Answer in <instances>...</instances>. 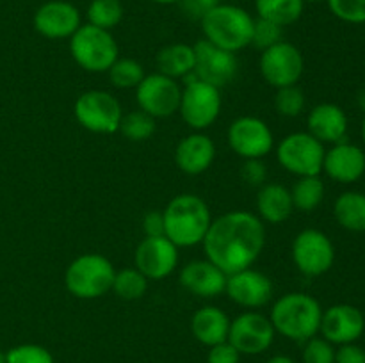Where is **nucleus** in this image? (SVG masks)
<instances>
[{
  "label": "nucleus",
  "instance_id": "35",
  "mask_svg": "<svg viewBox=\"0 0 365 363\" xmlns=\"http://www.w3.org/2000/svg\"><path fill=\"white\" fill-rule=\"evenodd\" d=\"M7 363H56L52 352L38 344H21L6 352Z\"/></svg>",
  "mask_w": 365,
  "mask_h": 363
},
{
  "label": "nucleus",
  "instance_id": "19",
  "mask_svg": "<svg viewBox=\"0 0 365 363\" xmlns=\"http://www.w3.org/2000/svg\"><path fill=\"white\" fill-rule=\"evenodd\" d=\"M365 331V317L356 306L341 302L323 310L319 333L334 345L355 344Z\"/></svg>",
  "mask_w": 365,
  "mask_h": 363
},
{
  "label": "nucleus",
  "instance_id": "13",
  "mask_svg": "<svg viewBox=\"0 0 365 363\" xmlns=\"http://www.w3.org/2000/svg\"><path fill=\"white\" fill-rule=\"evenodd\" d=\"M182 98V85L175 78L166 75H145L141 84L135 88V102L139 109L152 117H170L178 112Z\"/></svg>",
  "mask_w": 365,
  "mask_h": 363
},
{
  "label": "nucleus",
  "instance_id": "45",
  "mask_svg": "<svg viewBox=\"0 0 365 363\" xmlns=\"http://www.w3.org/2000/svg\"><path fill=\"white\" fill-rule=\"evenodd\" d=\"M152 2L160 4V6H171V4H180L182 0H152Z\"/></svg>",
  "mask_w": 365,
  "mask_h": 363
},
{
  "label": "nucleus",
  "instance_id": "41",
  "mask_svg": "<svg viewBox=\"0 0 365 363\" xmlns=\"http://www.w3.org/2000/svg\"><path fill=\"white\" fill-rule=\"evenodd\" d=\"M335 363H365V349L355 344L339 345L335 349Z\"/></svg>",
  "mask_w": 365,
  "mask_h": 363
},
{
  "label": "nucleus",
  "instance_id": "14",
  "mask_svg": "<svg viewBox=\"0 0 365 363\" xmlns=\"http://www.w3.org/2000/svg\"><path fill=\"white\" fill-rule=\"evenodd\" d=\"M274 335L277 331L269 317L250 310L230 320L228 342L241 354H262L273 345Z\"/></svg>",
  "mask_w": 365,
  "mask_h": 363
},
{
  "label": "nucleus",
  "instance_id": "4",
  "mask_svg": "<svg viewBox=\"0 0 365 363\" xmlns=\"http://www.w3.org/2000/svg\"><path fill=\"white\" fill-rule=\"evenodd\" d=\"M200 23L203 39L228 52L237 53L252 45L255 18L245 7L221 2L207 11Z\"/></svg>",
  "mask_w": 365,
  "mask_h": 363
},
{
  "label": "nucleus",
  "instance_id": "18",
  "mask_svg": "<svg viewBox=\"0 0 365 363\" xmlns=\"http://www.w3.org/2000/svg\"><path fill=\"white\" fill-rule=\"evenodd\" d=\"M225 292L232 302L242 308H262L273 299V281L267 274L248 267L239 273L228 274Z\"/></svg>",
  "mask_w": 365,
  "mask_h": 363
},
{
  "label": "nucleus",
  "instance_id": "31",
  "mask_svg": "<svg viewBox=\"0 0 365 363\" xmlns=\"http://www.w3.org/2000/svg\"><path fill=\"white\" fill-rule=\"evenodd\" d=\"M125 16V7L121 0H91L86 11L88 23L95 27L113 31Z\"/></svg>",
  "mask_w": 365,
  "mask_h": 363
},
{
  "label": "nucleus",
  "instance_id": "29",
  "mask_svg": "<svg viewBox=\"0 0 365 363\" xmlns=\"http://www.w3.org/2000/svg\"><path fill=\"white\" fill-rule=\"evenodd\" d=\"M289 191H291L296 210L312 212L323 203L327 189H324V182L321 180L319 174H316V177H299Z\"/></svg>",
  "mask_w": 365,
  "mask_h": 363
},
{
  "label": "nucleus",
  "instance_id": "20",
  "mask_svg": "<svg viewBox=\"0 0 365 363\" xmlns=\"http://www.w3.org/2000/svg\"><path fill=\"white\" fill-rule=\"evenodd\" d=\"M323 171L339 184H355L365 174V152L353 142H335L324 152Z\"/></svg>",
  "mask_w": 365,
  "mask_h": 363
},
{
  "label": "nucleus",
  "instance_id": "15",
  "mask_svg": "<svg viewBox=\"0 0 365 363\" xmlns=\"http://www.w3.org/2000/svg\"><path fill=\"white\" fill-rule=\"evenodd\" d=\"M195 48V77L214 88L221 89L230 84L239 71V60L234 52L220 48L207 39H200L192 45Z\"/></svg>",
  "mask_w": 365,
  "mask_h": 363
},
{
  "label": "nucleus",
  "instance_id": "48",
  "mask_svg": "<svg viewBox=\"0 0 365 363\" xmlns=\"http://www.w3.org/2000/svg\"><path fill=\"white\" fill-rule=\"evenodd\" d=\"M362 139L365 142V114H364V121H362Z\"/></svg>",
  "mask_w": 365,
  "mask_h": 363
},
{
  "label": "nucleus",
  "instance_id": "38",
  "mask_svg": "<svg viewBox=\"0 0 365 363\" xmlns=\"http://www.w3.org/2000/svg\"><path fill=\"white\" fill-rule=\"evenodd\" d=\"M303 344V363H335V347L327 338L316 335Z\"/></svg>",
  "mask_w": 365,
  "mask_h": 363
},
{
  "label": "nucleus",
  "instance_id": "26",
  "mask_svg": "<svg viewBox=\"0 0 365 363\" xmlns=\"http://www.w3.org/2000/svg\"><path fill=\"white\" fill-rule=\"evenodd\" d=\"M157 71L166 77L175 78H189L195 73V48L192 45H185V43H171V45L164 46L159 50L155 57Z\"/></svg>",
  "mask_w": 365,
  "mask_h": 363
},
{
  "label": "nucleus",
  "instance_id": "12",
  "mask_svg": "<svg viewBox=\"0 0 365 363\" xmlns=\"http://www.w3.org/2000/svg\"><path fill=\"white\" fill-rule=\"evenodd\" d=\"M228 146L241 159H264L274 148V135L269 125L257 116L235 117L227 132Z\"/></svg>",
  "mask_w": 365,
  "mask_h": 363
},
{
  "label": "nucleus",
  "instance_id": "34",
  "mask_svg": "<svg viewBox=\"0 0 365 363\" xmlns=\"http://www.w3.org/2000/svg\"><path fill=\"white\" fill-rule=\"evenodd\" d=\"M307 98L305 93L296 85H287V88L277 89L274 95V109L280 116L296 117L305 110Z\"/></svg>",
  "mask_w": 365,
  "mask_h": 363
},
{
  "label": "nucleus",
  "instance_id": "1",
  "mask_svg": "<svg viewBox=\"0 0 365 363\" xmlns=\"http://www.w3.org/2000/svg\"><path fill=\"white\" fill-rule=\"evenodd\" d=\"M202 246L205 258L228 276L259 260L266 246V224L248 210H230L212 219Z\"/></svg>",
  "mask_w": 365,
  "mask_h": 363
},
{
  "label": "nucleus",
  "instance_id": "36",
  "mask_svg": "<svg viewBox=\"0 0 365 363\" xmlns=\"http://www.w3.org/2000/svg\"><path fill=\"white\" fill-rule=\"evenodd\" d=\"M331 14L346 23H365V0H327Z\"/></svg>",
  "mask_w": 365,
  "mask_h": 363
},
{
  "label": "nucleus",
  "instance_id": "23",
  "mask_svg": "<svg viewBox=\"0 0 365 363\" xmlns=\"http://www.w3.org/2000/svg\"><path fill=\"white\" fill-rule=\"evenodd\" d=\"M349 121L344 109L335 103H319L307 116V132L323 144L346 141Z\"/></svg>",
  "mask_w": 365,
  "mask_h": 363
},
{
  "label": "nucleus",
  "instance_id": "25",
  "mask_svg": "<svg viewBox=\"0 0 365 363\" xmlns=\"http://www.w3.org/2000/svg\"><path fill=\"white\" fill-rule=\"evenodd\" d=\"M230 330V317L221 308L212 305L202 306L196 310L191 319V331L200 344L212 347L228 340Z\"/></svg>",
  "mask_w": 365,
  "mask_h": 363
},
{
  "label": "nucleus",
  "instance_id": "16",
  "mask_svg": "<svg viewBox=\"0 0 365 363\" xmlns=\"http://www.w3.org/2000/svg\"><path fill=\"white\" fill-rule=\"evenodd\" d=\"M178 265V248L166 237H145L134 253V267L148 280H164Z\"/></svg>",
  "mask_w": 365,
  "mask_h": 363
},
{
  "label": "nucleus",
  "instance_id": "17",
  "mask_svg": "<svg viewBox=\"0 0 365 363\" xmlns=\"http://www.w3.org/2000/svg\"><path fill=\"white\" fill-rule=\"evenodd\" d=\"M32 25L46 39H70L82 25V16L68 0H48L36 9Z\"/></svg>",
  "mask_w": 365,
  "mask_h": 363
},
{
  "label": "nucleus",
  "instance_id": "33",
  "mask_svg": "<svg viewBox=\"0 0 365 363\" xmlns=\"http://www.w3.org/2000/svg\"><path fill=\"white\" fill-rule=\"evenodd\" d=\"M118 132H121L132 142L146 141L155 132V117H152L141 109L130 110V112L123 114Z\"/></svg>",
  "mask_w": 365,
  "mask_h": 363
},
{
  "label": "nucleus",
  "instance_id": "10",
  "mask_svg": "<svg viewBox=\"0 0 365 363\" xmlns=\"http://www.w3.org/2000/svg\"><path fill=\"white\" fill-rule=\"evenodd\" d=\"M291 255L292 262L303 276L317 278L334 267L335 246L324 231L305 228L292 241Z\"/></svg>",
  "mask_w": 365,
  "mask_h": 363
},
{
  "label": "nucleus",
  "instance_id": "39",
  "mask_svg": "<svg viewBox=\"0 0 365 363\" xmlns=\"http://www.w3.org/2000/svg\"><path fill=\"white\" fill-rule=\"evenodd\" d=\"M241 177L252 187H262L267 178V166L262 159L245 160L241 167Z\"/></svg>",
  "mask_w": 365,
  "mask_h": 363
},
{
  "label": "nucleus",
  "instance_id": "28",
  "mask_svg": "<svg viewBox=\"0 0 365 363\" xmlns=\"http://www.w3.org/2000/svg\"><path fill=\"white\" fill-rule=\"evenodd\" d=\"M257 16L280 27L296 23L305 11L303 0H255Z\"/></svg>",
  "mask_w": 365,
  "mask_h": 363
},
{
  "label": "nucleus",
  "instance_id": "11",
  "mask_svg": "<svg viewBox=\"0 0 365 363\" xmlns=\"http://www.w3.org/2000/svg\"><path fill=\"white\" fill-rule=\"evenodd\" d=\"M259 70L271 88H287V85L298 84L305 71V59L298 46L282 39L277 45L262 50Z\"/></svg>",
  "mask_w": 365,
  "mask_h": 363
},
{
  "label": "nucleus",
  "instance_id": "21",
  "mask_svg": "<svg viewBox=\"0 0 365 363\" xmlns=\"http://www.w3.org/2000/svg\"><path fill=\"white\" fill-rule=\"evenodd\" d=\"M178 280L185 290L203 299L217 298L223 294L227 287V274L207 258L191 260L185 263Z\"/></svg>",
  "mask_w": 365,
  "mask_h": 363
},
{
  "label": "nucleus",
  "instance_id": "27",
  "mask_svg": "<svg viewBox=\"0 0 365 363\" xmlns=\"http://www.w3.org/2000/svg\"><path fill=\"white\" fill-rule=\"evenodd\" d=\"M335 221L353 233L365 231V194L360 191H346L334 203Z\"/></svg>",
  "mask_w": 365,
  "mask_h": 363
},
{
  "label": "nucleus",
  "instance_id": "46",
  "mask_svg": "<svg viewBox=\"0 0 365 363\" xmlns=\"http://www.w3.org/2000/svg\"><path fill=\"white\" fill-rule=\"evenodd\" d=\"M0 363H7L6 352H2V351H0Z\"/></svg>",
  "mask_w": 365,
  "mask_h": 363
},
{
  "label": "nucleus",
  "instance_id": "44",
  "mask_svg": "<svg viewBox=\"0 0 365 363\" xmlns=\"http://www.w3.org/2000/svg\"><path fill=\"white\" fill-rule=\"evenodd\" d=\"M267 363H296V359H292L291 356H285V354H278L273 356Z\"/></svg>",
  "mask_w": 365,
  "mask_h": 363
},
{
  "label": "nucleus",
  "instance_id": "47",
  "mask_svg": "<svg viewBox=\"0 0 365 363\" xmlns=\"http://www.w3.org/2000/svg\"><path fill=\"white\" fill-rule=\"evenodd\" d=\"M303 2H309V4H319V2H327V0H303Z\"/></svg>",
  "mask_w": 365,
  "mask_h": 363
},
{
  "label": "nucleus",
  "instance_id": "43",
  "mask_svg": "<svg viewBox=\"0 0 365 363\" xmlns=\"http://www.w3.org/2000/svg\"><path fill=\"white\" fill-rule=\"evenodd\" d=\"M180 4L189 16L198 18L200 20L207 11L212 9V7L217 6V4H221V0H182Z\"/></svg>",
  "mask_w": 365,
  "mask_h": 363
},
{
  "label": "nucleus",
  "instance_id": "30",
  "mask_svg": "<svg viewBox=\"0 0 365 363\" xmlns=\"http://www.w3.org/2000/svg\"><path fill=\"white\" fill-rule=\"evenodd\" d=\"M148 278L139 273L135 267H125L114 274L113 290L118 298L125 301H138L148 290Z\"/></svg>",
  "mask_w": 365,
  "mask_h": 363
},
{
  "label": "nucleus",
  "instance_id": "32",
  "mask_svg": "<svg viewBox=\"0 0 365 363\" xmlns=\"http://www.w3.org/2000/svg\"><path fill=\"white\" fill-rule=\"evenodd\" d=\"M109 80L118 89H135L145 78V68L139 60L130 57H118L116 63L107 71Z\"/></svg>",
  "mask_w": 365,
  "mask_h": 363
},
{
  "label": "nucleus",
  "instance_id": "42",
  "mask_svg": "<svg viewBox=\"0 0 365 363\" xmlns=\"http://www.w3.org/2000/svg\"><path fill=\"white\" fill-rule=\"evenodd\" d=\"M143 231L145 237H160L164 235V216L159 210H152L143 217Z\"/></svg>",
  "mask_w": 365,
  "mask_h": 363
},
{
  "label": "nucleus",
  "instance_id": "40",
  "mask_svg": "<svg viewBox=\"0 0 365 363\" xmlns=\"http://www.w3.org/2000/svg\"><path fill=\"white\" fill-rule=\"evenodd\" d=\"M239 359H241V352L228 340L212 345L207 356V363H239Z\"/></svg>",
  "mask_w": 365,
  "mask_h": 363
},
{
  "label": "nucleus",
  "instance_id": "8",
  "mask_svg": "<svg viewBox=\"0 0 365 363\" xmlns=\"http://www.w3.org/2000/svg\"><path fill=\"white\" fill-rule=\"evenodd\" d=\"M324 144L309 132H292L277 146V160L294 177H316L323 173Z\"/></svg>",
  "mask_w": 365,
  "mask_h": 363
},
{
  "label": "nucleus",
  "instance_id": "7",
  "mask_svg": "<svg viewBox=\"0 0 365 363\" xmlns=\"http://www.w3.org/2000/svg\"><path fill=\"white\" fill-rule=\"evenodd\" d=\"M221 105L223 98L220 89L200 80L195 75L185 78L178 112L189 128L195 132H203L212 127L220 117Z\"/></svg>",
  "mask_w": 365,
  "mask_h": 363
},
{
  "label": "nucleus",
  "instance_id": "5",
  "mask_svg": "<svg viewBox=\"0 0 365 363\" xmlns=\"http://www.w3.org/2000/svg\"><path fill=\"white\" fill-rule=\"evenodd\" d=\"M116 269L107 256L100 253H84L68 265L64 285L78 299H98L113 290Z\"/></svg>",
  "mask_w": 365,
  "mask_h": 363
},
{
  "label": "nucleus",
  "instance_id": "6",
  "mask_svg": "<svg viewBox=\"0 0 365 363\" xmlns=\"http://www.w3.org/2000/svg\"><path fill=\"white\" fill-rule=\"evenodd\" d=\"M70 52L75 63L89 73H107L120 57V48L110 31L82 23L70 38Z\"/></svg>",
  "mask_w": 365,
  "mask_h": 363
},
{
  "label": "nucleus",
  "instance_id": "22",
  "mask_svg": "<svg viewBox=\"0 0 365 363\" xmlns=\"http://www.w3.org/2000/svg\"><path fill=\"white\" fill-rule=\"evenodd\" d=\"M216 159V144L203 132H192L178 141L175 148V164L185 174H202L209 169Z\"/></svg>",
  "mask_w": 365,
  "mask_h": 363
},
{
  "label": "nucleus",
  "instance_id": "37",
  "mask_svg": "<svg viewBox=\"0 0 365 363\" xmlns=\"http://www.w3.org/2000/svg\"><path fill=\"white\" fill-rule=\"evenodd\" d=\"M282 39H284V27L273 23V21L257 18L255 25H253V36H252L253 46H257V48L262 52V50L280 43Z\"/></svg>",
  "mask_w": 365,
  "mask_h": 363
},
{
  "label": "nucleus",
  "instance_id": "2",
  "mask_svg": "<svg viewBox=\"0 0 365 363\" xmlns=\"http://www.w3.org/2000/svg\"><path fill=\"white\" fill-rule=\"evenodd\" d=\"M164 235L177 248L202 244L212 223V214L203 198L196 194H178L163 210Z\"/></svg>",
  "mask_w": 365,
  "mask_h": 363
},
{
  "label": "nucleus",
  "instance_id": "3",
  "mask_svg": "<svg viewBox=\"0 0 365 363\" xmlns=\"http://www.w3.org/2000/svg\"><path fill=\"white\" fill-rule=\"evenodd\" d=\"M323 306L305 292H287L271 306L269 320L274 331L294 342H307L319 333Z\"/></svg>",
  "mask_w": 365,
  "mask_h": 363
},
{
  "label": "nucleus",
  "instance_id": "24",
  "mask_svg": "<svg viewBox=\"0 0 365 363\" xmlns=\"http://www.w3.org/2000/svg\"><path fill=\"white\" fill-rule=\"evenodd\" d=\"M257 212L264 224H282L294 212L291 191L282 184H264L257 192Z\"/></svg>",
  "mask_w": 365,
  "mask_h": 363
},
{
  "label": "nucleus",
  "instance_id": "9",
  "mask_svg": "<svg viewBox=\"0 0 365 363\" xmlns=\"http://www.w3.org/2000/svg\"><path fill=\"white\" fill-rule=\"evenodd\" d=\"M73 114L77 123L93 134H114L120 130L123 109L109 91L91 89L75 100Z\"/></svg>",
  "mask_w": 365,
  "mask_h": 363
}]
</instances>
